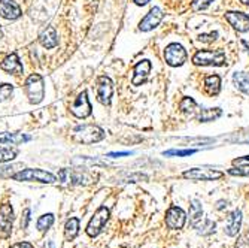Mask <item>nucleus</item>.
Here are the masks:
<instances>
[{
  "mask_svg": "<svg viewBox=\"0 0 249 248\" xmlns=\"http://www.w3.org/2000/svg\"><path fill=\"white\" fill-rule=\"evenodd\" d=\"M24 91L29 97V102L32 105H37L45 97V84L44 78L39 73H32L26 82H24Z\"/></svg>",
  "mask_w": 249,
  "mask_h": 248,
  "instance_id": "f257e3e1",
  "label": "nucleus"
},
{
  "mask_svg": "<svg viewBox=\"0 0 249 248\" xmlns=\"http://www.w3.org/2000/svg\"><path fill=\"white\" fill-rule=\"evenodd\" d=\"M225 53L221 50H201L197 51L193 57L196 66H222L225 65Z\"/></svg>",
  "mask_w": 249,
  "mask_h": 248,
  "instance_id": "f03ea898",
  "label": "nucleus"
},
{
  "mask_svg": "<svg viewBox=\"0 0 249 248\" xmlns=\"http://www.w3.org/2000/svg\"><path fill=\"white\" fill-rule=\"evenodd\" d=\"M73 135H75V139L82 143H94L105 138L103 129H100L99 126H94V124H81V126H76L73 129Z\"/></svg>",
  "mask_w": 249,
  "mask_h": 248,
  "instance_id": "7ed1b4c3",
  "label": "nucleus"
},
{
  "mask_svg": "<svg viewBox=\"0 0 249 248\" xmlns=\"http://www.w3.org/2000/svg\"><path fill=\"white\" fill-rule=\"evenodd\" d=\"M11 178L14 181H36L42 184H54L57 181V178L51 172L42 169H23L19 172H15Z\"/></svg>",
  "mask_w": 249,
  "mask_h": 248,
  "instance_id": "20e7f679",
  "label": "nucleus"
},
{
  "mask_svg": "<svg viewBox=\"0 0 249 248\" xmlns=\"http://www.w3.org/2000/svg\"><path fill=\"white\" fill-rule=\"evenodd\" d=\"M109 217H111L109 208H106V206H100V208L94 213V215L91 217L90 223L87 224V229H85L87 235L90 238L99 236L103 230V227H105L106 221L109 220Z\"/></svg>",
  "mask_w": 249,
  "mask_h": 248,
  "instance_id": "39448f33",
  "label": "nucleus"
},
{
  "mask_svg": "<svg viewBox=\"0 0 249 248\" xmlns=\"http://www.w3.org/2000/svg\"><path fill=\"white\" fill-rule=\"evenodd\" d=\"M186 58H188V55H186V51L185 48L181 45V44H169L167 47H166L164 50V60H166V63H167L169 66L172 68H179L182 66Z\"/></svg>",
  "mask_w": 249,
  "mask_h": 248,
  "instance_id": "423d86ee",
  "label": "nucleus"
},
{
  "mask_svg": "<svg viewBox=\"0 0 249 248\" xmlns=\"http://www.w3.org/2000/svg\"><path fill=\"white\" fill-rule=\"evenodd\" d=\"M58 179L63 184H90L94 181V178L85 172V171H79V169H61L58 172Z\"/></svg>",
  "mask_w": 249,
  "mask_h": 248,
  "instance_id": "0eeeda50",
  "label": "nucleus"
},
{
  "mask_svg": "<svg viewBox=\"0 0 249 248\" xmlns=\"http://www.w3.org/2000/svg\"><path fill=\"white\" fill-rule=\"evenodd\" d=\"M14 224V210L11 203H3L0 206V238L8 239L12 233Z\"/></svg>",
  "mask_w": 249,
  "mask_h": 248,
  "instance_id": "6e6552de",
  "label": "nucleus"
},
{
  "mask_svg": "<svg viewBox=\"0 0 249 248\" xmlns=\"http://www.w3.org/2000/svg\"><path fill=\"white\" fill-rule=\"evenodd\" d=\"M112 94H114V84L109 76L101 75L97 79V100L101 103V105L109 106L111 100H112Z\"/></svg>",
  "mask_w": 249,
  "mask_h": 248,
  "instance_id": "1a4fd4ad",
  "label": "nucleus"
},
{
  "mask_svg": "<svg viewBox=\"0 0 249 248\" xmlns=\"http://www.w3.org/2000/svg\"><path fill=\"white\" fill-rule=\"evenodd\" d=\"M183 178L191 179V181H215L224 177L222 172L215 169H201V168H193L182 174Z\"/></svg>",
  "mask_w": 249,
  "mask_h": 248,
  "instance_id": "9d476101",
  "label": "nucleus"
},
{
  "mask_svg": "<svg viewBox=\"0 0 249 248\" xmlns=\"http://www.w3.org/2000/svg\"><path fill=\"white\" fill-rule=\"evenodd\" d=\"M70 111L78 118H87V117L91 115V103H90V99H88V93L87 91H81L78 94V97L72 103Z\"/></svg>",
  "mask_w": 249,
  "mask_h": 248,
  "instance_id": "9b49d317",
  "label": "nucleus"
},
{
  "mask_svg": "<svg viewBox=\"0 0 249 248\" xmlns=\"http://www.w3.org/2000/svg\"><path fill=\"white\" fill-rule=\"evenodd\" d=\"M186 221V214L179 206H170L166 213V226L172 230H181L183 229Z\"/></svg>",
  "mask_w": 249,
  "mask_h": 248,
  "instance_id": "f8f14e48",
  "label": "nucleus"
},
{
  "mask_svg": "<svg viewBox=\"0 0 249 248\" xmlns=\"http://www.w3.org/2000/svg\"><path fill=\"white\" fill-rule=\"evenodd\" d=\"M225 19L234 30H237L240 33L249 32V15L248 14L239 12V11H228V12H225Z\"/></svg>",
  "mask_w": 249,
  "mask_h": 248,
  "instance_id": "ddd939ff",
  "label": "nucleus"
},
{
  "mask_svg": "<svg viewBox=\"0 0 249 248\" xmlns=\"http://www.w3.org/2000/svg\"><path fill=\"white\" fill-rule=\"evenodd\" d=\"M163 17H164L163 11H161L158 6H154L147 15H145V17L140 19V23H139V30H142V32H151V30H154V29L161 23Z\"/></svg>",
  "mask_w": 249,
  "mask_h": 248,
  "instance_id": "4468645a",
  "label": "nucleus"
},
{
  "mask_svg": "<svg viewBox=\"0 0 249 248\" xmlns=\"http://www.w3.org/2000/svg\"><path fill=\"white\" fill-rule=\"evenodd\" d=\"M21 8L14 0H0V17L2 18L14 21V19H18L21 17Z\"/></svg>",
  "mask_w": 249,
  "mask_h": 248,
  "instance_id": "2eb2a0df",
  "label": "nucleus"
},
{
  "mask_svg": "<svg viewBox=\"0 0 249 248\" xmlns=\"http://www.w3.org/2000/svg\"><path fill=\"white\" fill-rule=\"evenodd\" d=\"M242 220H243V215H242V211L240 210H234L233 213L228 214L227 217V221H225V235L227 236H236L242 227Z\"/></svg>",
  "mask_w": 249,
  "mask_h": 248,
  "instance_id": "dca6fc26",
  "label": "nucleus"
},
{
  "mask_svg": "<svg viewBox=\"0 0 249 248\" xmlns=\"http://www.w3.org/2000/svg\"><path fill=\"white\" fill-rule=\"evenodd\" d=\"M151 61L149 60H142L134 66V75L132 79V84L133 86H142L145 81L148 79L149 73H151Z\"/></svg>",
  "mask_w": 249,
  "mask_h": 248,
  "instance_id": "f3484780",
  "label": "nucleus"
},
{
  "mask_svg": "<svg viewBox=\"0 0 249 248\" xmlns=\"http://www.w3.org/2000/svg\"><path fill=\"white\" fill-rule=\"evenodd\" d=\"M0 69H3L5 72L12 73V75L23 73V65H21V61H19V57L15 53L9 54L2 63H0Z\"/></svg>",
  "mask_w": 249,
  "mask_h": 248,
  "instance_id": "a211bd4d",
  "label": "nucleus"
},
{
  "mask_svg": "<svg viewBox=\"0 0 249 248\" xmlns=\"http://www.w3.org/2000/svg\"><path fill=\"white\" fill-rule=\"evenodd\" d=\"M39 42L44 48L47 50H51V48H55L58 45V37H57V32L52 26L47 27L42 33L39 36Z\"/></svg>",
  "mask_w": 249,
  "mask_h": 248,
  "instance_id": "6ab92c4d",
  "label": "nucleus"
},
{
  "mask_svg": "<svg viewBox=\"0 0 249 248\" xmlns=\"http://www.w3.org/2000/svg\"><path fill=\"white\" fill-rule=\"evenodd\" d=\"M222 115V111L219 108H201L199 109V112L196 114V118L200 123H209V121H215Z\"/></svg>",
  "mask_w": 249,
  "mask_h": 248,
  "instance_id": "aec40b11",
  "label": "nucleus"
},
{
  "mask_svg": "<svg viewBox=\"0 0 249 248\" xmlns=\"http://www.w3.org/2000/svg\"><path fill=\"white\" fill-rule=\"evenodd\" d=\"M204 90L209 96H216L221 91V78L219 75H209L204 78Z\"/></svg>",
  "mask_w": 249,
  "mask_h": 248,
  "instance_id": "412c9836",
  "label": "nucleus"
},
{
  "mask_svg": "<svg viewBox=\"0 0 249 248\" xmlns=\"http://www.w3.org/2000/svg\"><path fill=\"white\" fill-rule=\"evenodd\" d=\"M32 136L23 133H0V143H12V145H19V143L29 142Z\"/></svg>",
  "mask_w": 249,
  "mask_h": 248,
  "instance_id": "4be33fe9",
  "label": "nucleus"
},
{
  "mask_svg": "<svg viewBox=\"0 0 249 248\" xmlns=\"http://www.w3.org/2000/svg\"><path fill=\"white\" fill-rule=\"evenodd\" d=\"M233 84L234 87L242 91L243 94L249 96V75L246 72H236L233 73Z\"/></svg>",
  "mask_w": 249,
  "mask_h": 248,
  "instance_id": "5701e85b",
  "label": "nucleus"
},
{
  "mask_svg": "<svg viewBox=\"0 0 249 248\" xmlns=\"http://www.w3.org/2000/svg\"><path fill=\"white\" fill-rule=\"evenodd\" d=\"M201 220H203V208H201V203H200L197 199H194V200H191V205H190V223H191V226L196 229L197 224H199Z\"/></svg>",
  "mask_w": 249,
  "mask_h": 248,
  "instance_id": "b1692460",
  "label": "nucleus"
},
{
  "mask_svg": "<svg viewBox=\"0 0 249 248\" xmlns=\"http://www.w3.org/2000/svg\"><path fill=\"white\" fill-rule=\"evenodd\" d=\"M179 109L186 114V115H191V117H196V114L199 112V105L197 102L193 99V97H183L179 103Z\"/></svg>",
  "mask_w": 249,
  "mask_h": 248,
  "instance_id": "393cba45",
  "label": "nucleus"
},
{
  "mask_svg": "<svg viewBox=\"0 0 249 248\" xmlns=\"http://www.w3.org/2000/svg\"><path fill=\"white\" fill-rule=\"evenodd\" d=\"M79 233V218L72 217L65 224V238L67 241H73Z\"/></svg>",
  "mask_w": 249,
  "mask_h": 248,
  "instance_id": "a878e982",
  "label": "nucleus"
},
{
  "mask_svg": "<svg viewBox=\"0 0 249 248\" xmlns=\"http://www.w3.org/2000/svg\"><path fill=\"white\" fill-rule=\"evenodd\" d=\"M54 214H44V215H40L36 221V227H37V230L39 232H47L50 227L54 224Z\"/></svg>",
  "mask_w": 249,
  "mask_h": 248,
  "instance_id": "bb28decb",
  "label": "nucleus"
},
{
  "mask_svg": "<svg viewBox=\"0 0 249 248\" xmlns=\"http://www.w3.org/2000/svg\"><path fill=\"white\" fill-rule=\"evenodd\" d=\"M197 232L200 233V235H211V233H214L215 232V223L212 221V220H209V218H206V220H201L199 224H197Z\"/></svg>",
  "mask_w": 249,
  "mask_h": 248,
  "instance_id": "cd10ccee",
  "label": "nucleus"
},
{
  "mask_svg": "<svg viewBox=\"0 0 249 248\" xmlns=\"http://www.w3.org/2000/svg\"><path fill=\"white\" fill-rule=\"evenodd\" d=\"M18 156V150L17 148H11V147H0V163H6L14 160Z\"/></svg>",
  "mask_w": 249,
  "mask_h": 248,
  "instance_id": "c85d7f7f",
  "label": "nucleus"
},
{
  "mask_svg": "<svg viewBox=\"0 0 249 248\" xmlns=\"http://www.w3.org/2000/svg\"><path fill=\"white\" fill-rule=\"evenodd\" d=\"M199 150H169V151H164L163 156L166 157H170V156H176V157H188V156H193L196 154Z\"/></svg>",
  "mask_w": 249,
  "mask_h": 248,
  "instance_id": "c756f323",
  "label": "nucleus"
},
{
  "mask_svg": "<svg viewBox=\"0 0 249 248\" xmlns=\"http://www.w3.org/2000/svg\"><path fill=\"white\" fill-rule=\"evenodd\" d=\"M73 163H81V164H97V166H106V161L99 160V159H93V157H79V159H75Z\"/></svg>",
  "mask_w": 249,
  "mask_h": 248,
  "instance_id": "7c9ffc66",
  "label": "nucleus"
},
{
  "mask_svg": "<svg viewBox=\"0 0 249 248\" xmlns=\"http://www.w3.org/2000/svg\"><path fill=\"white\" fill-rule=\"evenodd\" d=\"M14 91V86L12 84H0V102H5L11 97Z\"/></svg>",
  "mask_w": 249,
  "mask_h": 248,
  "instance_id": "2f4dec72",
  "label": "nucleus"
},
{
  "mask_svg": "<svg viewBox=\"0 0 249 248\" xmlns=\"http://www.w3.org/2000/svg\"><path fill=\"white\" fill-rule=\"evenodd\" d=\"M214 0H194L191 3V9L193 11H204L206 8H209L212 5Z\"/></svg>",
  "mask_w": 249,
  "mask_h": 248,
  "instance_id": "473e14b6",
  "label": "nucleus"
},
{
  "mask_svg": "<svg viewBox=\"0 0 249 248\" xmlns=\"http://www.w3.org/2000/svg\"><path fill=\"white\" fill-rule=\"evenodd\" d=\"M218 39V32H211V33H203L199 36V40L200 42H204V44H211V42H215Z\"/></svg>",
  "mask_w": 249,
  "mask_h": 248,
  "instance_id": "72a5a7b5",
  "label": "nucleus"
},
{
  "mask_svg": "<svg viewBox=\"0 0 249 248\" xmlns=\"http://www.w3.org/2000/svg\"><path fill=\"white\" fill-rule=\"evenodd\" d=\"M228 174L234 175V177H249V166H243V168H232L228 169Z\"/></svg>",
  "mask_w": 249,
  "mask_h": 248,
  "instance_id": "f704fd0d",
  "label": "nucleus"
},
{
  "mask_svg": "<svg viewBox=\"0 0 249 248\" xmlns=\"http://www.w3.org/2000/svg\"><path fill=\"white\" fill-rule=\"evenodd\" d=\"M233 166H237V168L249 166V156H243V157L234 159V160H233Z\"/></svg>",
  "mask_w": 249,
  "mask_h": 248,
  "instance_id": "c9c22d12",
  "label": "nucleus"
},
{
  "mask_svg": "<svg viewBox=\"0 0 249 248\" xmlns=\"http://www.w3.org/2000/svg\"><path fill=\"white\" fill-rule=\"evenodd\" d=\"M30 214H32L30 208H26V210L23 211V218H21V229H27V227H29V223H30Z\"/></svg>",
  "mask_w": 249,
  "mask_h": 248,
  "instance_id": "e433bc0d",
  "label": "nucleus"
},
{
  "mask_svg": "<svg viewBox=\"0 0 249 248\" xmlns=\"http://www.w3.org/2000/svg\"><path fill=\"white\" fill-rule=\"evenodd\" d=\"M12 169H15V166H5L0 168V177H12Z\"/></svg>",
  "mask_w": 249,
  "mask_h": 248,
  "instance_id": "4c0bfd02",
  "label": "nucleus"
},
{
  "mask_svg": "<svg viewBox=\"0 0 249 248\" xmlns=\"http://www.w3.org/2000/svg\"><path fill=\"white\" fill-rule=\"evenodd\" d=\"M9 248H34L30 242H27V241H23V242H17V244H14V245H11Z\"/></svg>",
  "mask_w": 249,
  "mask_h": 248,
  "instance_id": "58836bf2",
  "label": "nucleus"
},
{
  "mask_svg": "<svg viewBox=\"0 0 249 248\" xmlns=\"http://www.w3.org/2000/svg\"><path fill=\"white\" fill-rule=\"evenodd\" d=\"M132 153L130 151H119V153H109L108 157H112V159H118V157H124V156H130Z\"/></svg>",
  "mask_w": 249,
  "mask_h": 248,
  "instance_id": "ea45409f",
  "label": "nucleus"
},
{
  "mask_svg": "<svg viewBox=\"0 0 249 248\" xmlns=\"http://www.w3.org/2000/svg\"><path fill=\"white\" fill-rule=\"evenodd\" d=\"M236 248H249V244H248V241H246V236H242V238L237 241Z\"/></svg>",
  "mask_w": 249,
  "mask_h": 248,
  "instance_id": "a19ab883",
  "label": "nucleus"
},
{
  "mask_svg": "<svg viewBox=\"0 0 249 248\" xmlns=\"http://www.w3.org/2000/svg\"><path fill=\"white\" fill-rule=\"evenodd\" d=\"M133 2L137 5V6H145V5H148L151 0H133Z\"/></svg>",
  "mask_w": 249,
  "mask_h": 248,
  "instance_id": "79ce46f5",
  "label": "nucleus"
},
{
  "mask_svg": "<svg viewBox=\"0 0 249 248\" xmlns=\"http://www.w3.org/2000/svg\"><path fill=\"white\" fill-rule=\"evenodd\" d=\"M42 248H55V247H54V242H52V241H48Z\"/></svg>",
  "mask_w": 249,
  "mask_h": 248,
  "instance_id": "37998d69",
  "label": "nucleus"
},
{
  "mask_svg": "<svg viewBox=\"0 0 249 248\" xmlns=\"http://www.w3.org/2000/svg\"><path fill=\"white\" fill-rule=\"evenodd\" d=\"M224 208V200H219L218 202V206H216V210H222Z\"/></svg>",
  "mask_w": 249,
  "mask_h": 248,
  "instance_id": "c03bdc74",
  "label": "nucleus"
},
{
  "mask_svg": "<svg viewBox=\"0 0 249 248\" xmlns=\"http://www.w3.org/2000/svg\"><path fill=\"white\" fill-rule=\"evenodd\" d=\"M240 2H242L243 5H249V0H240Z\"/></svg>",
  "mask_w": 249,
  "mask_h": 248,
  "instance_id": "a18cd8bd",
  "label": "nucleus"
},
{
  "mask_svg": "<svg viewBox=\"0 0 249 248\" xmlns=\"http://www.w3.org/2000/svg\"><path fill=\"white\" fill-rule=\"evenodd\" d=\"M242 44H243V45H245V47H246V50H248V54H249V45H248V44H246V42H242Z\"/></svg>",
  "mask_w": 249,
  "mask_h": 248,
  "instance_id": "49530a36",
  "label": "nucleus"
},
{
  "mask_svg": "<svg viewBox=\"0 0 249 248\" xmlns=\"http://www.w3.org/2000/svg\"><path fill=\"white\" fill-rule=\"evenodd\" d=\"M3 37V33H2V30H0V39H2Z\"/></svg>",
  "mask_w": 249,
  "mask_h": 248,
  "instance_id": "de8ad7c7",
  "label": "nucleus"
}]
</instances>
